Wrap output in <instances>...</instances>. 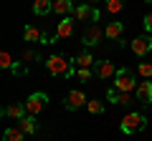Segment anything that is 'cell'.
<instances>
[{"mask_svg": "<svg viewBox=\"0 0 152 141\" xmlns=\"http://www.w3.org/2000/svg\"><path fill=\"white\" fill-rule=\"evenodd\" d=\"M46 68H48L51 76H64V78H71L76 73L74 70V60H69L66 55L61 53H53L48 60H46Z\"/></svg>", "mask_w": 152, "mask_h": 141, "instance_id": "1", "label": "cell"}, {"mask_svg": "<svg viewBox=\"0 0 152 141\" xmlns=\"http://www.w3.org/2000/svg\"><path fill=\"white\" fill-rule=\"evenodd\" d=\"M23 106H26V114L36 119V116L41 114L46 106H48V96H46L43 91H36V93H31V96L26 98V103H23Z\"/></svg>", "mask_w": 152, "mask_h": 141, "instance_id": "2", "label": "cell"}, {"mask_svg": "<svg viewBox=\"0 0 152 141\" xmlns=\"http://www.w3.org/2000/svg\"><path fill=\"white\" fill-rule=\"evenodd\" d=\"M137 86H140V83L134 81V73H132L129 68H119L117 70V76H114V88H117V91L129 93V91H134Z\"/></svg>", "mask_w": 152, "mask_h": 141, "instance_id": "3", "label": "cell"}, {"mask_svg": "<svg viewBox=\"0 0 152 141\" xmlns=\"http://www.w3.org/2000/svg\"><path fill=\"white\" fill-rule=\"evenodd\" d=\"M122 131L124 134H137V131H145L147 126V116L145 114H137V111H132V114H127L124 119H122Z\"/></svg>", "mask_w": 152, "mask_h": 141, "instance_id": "4", "label": "cell"}, {"mask_svg": "<svg viewBox=\"0 0 152 141\" xmlns=\"http://www.w3.org/2000/svg\"><path fill=\"white\" fill-rule=\"evenodd\" d=\"M129 48H132V53H134V55H147L152 50V35H150V33L137 35V38L129 43Z\"/></svg>", "mask_w": 152, "mask_h": 141, "instance_id": "5", "label": "cell"}, {"mask_svg": "<svg viewBox=\"0 0 152 141\" xmlns=\"http://www.w3.org/2000/svg\"><path fill=\"white\" fill-rule=\"evenodd\" d=\"M84 103H89V101H86V96H84L81 91H71L69 96H66V101H64V109L66 111H76V109H81Z\"/></svg>", "mask_w": 152, "mask_h": 141, "instance_id": "6", "label": "cell"}, {"mask_svg": "<svg viewBox=\"0 0 152 141\" xmlns=\"http://www.w3.org/2000/svg\"><path fill=\"white\" fill-rule=\"evenodd\" d=\"M102 35H104L102 28H99L96 23H91V25L84 30V35H81V38H84V45H96L99 40H102Z\"/></svg>", "mask_w": 152, "mask_h": 141, "instance_id": "7", "label": "cell"}, {"mask_svg": "<svg viewBox=\"0 0 152 141\" xmlns=\"http://www.w3.org/2000/svg\"><path fill=\"white\" fill-rule=\"evenodd\" d=\"M76 20H99V10L91 8L89 3H84L76 8Z\"/></svg>", "mask_w": 152, "mask_h": 141, "instance_id": "8", "label": "cell"}, {"mask_svg": "<svg viewBox=\"0 0 152 141\" xmlns=\"http://www.w3.org/2000/svg\"><path fill=\"white\" fill-rule=\"evenodd\" d=\"M94 76H96V78H112V76H117L114 63H109V60H99V63L94 65Z\"/></svg>", "mask_w": 152, "mask_h": 141, "instance_id": "9", "label": "cell"}, {"mask_svg": "<svg viewBox=\"0 0 152 141\" xmlns=\"http://www.w3.org/2000/svg\"><path fill=\"white\" fill-rule=\"evenodd\" d=\"M71 35H74V18L66 15L64 20L56 25V38H71Z\"/></svg>", "mask_w": 152, "mask_h": 141, "instance_id": "10", "label": "cell"}, {"mask_svg": "<svg viewBox=\"0 0 152 141\" xmlns=\"http://www.w3.org/2000/svg\"><path fill=\"white\" fill-rule=\"evenodd\" d=\"M137 101L152 103V81H140V86H137Z\"/></svg>", "mask_w": 152, "mask_h": 141, "instance_id": "11", "label": "cell"}, {"mask_svg": "<svg viewBox=\"0 0 152 141\" xmlns=\"http://www.w3.org/2000/svg\"><path fill=\"white\" fill-rule=\"evenodd\" d=\"M107 98L114 103V106H117V103H119V106H127V103L132 101L129 93H122V91H117V88H109V91H107Z\"/></svg>", "mask_w": 152, "mask_h": 141, "instance_id": "12", "label": "cell"}, {"mask_svg": "<svg viewBox=\"0 0 152 141\" xmlns=\"http://www.w3.org/2000/svg\"><path fill=\"white\" fill-rule=\"evenodd\" d=\"M3 114L10 116V119H15V121H20V119H26V116H28L23 103H13V106H5V109H3Z\"/></svg>", "mask_w": 152, "mask_h": 141, "instance_id": "13", "label": "cell"}, {"mask_svg": "<svg viewBox=\"0 0 152 141\" xmlns=\"http://www.w3.org/2000/svg\"><path fill=\"white\" fill-rule=\"evenodd\" d=\"M104 33H107V38L119 40V38H122V33H124V25H122L119 20H112V23L107 25V30H104Z\"/></svg>", "mask_w": 152, "mask_h": 141, "instance_id": "14", "label": "cell"}, {"mask_svg": "<svg viewBox=\"0 0 152 141\" xmlns=\"http://www.w3.org/2000/svg\"><path fill=\"white\" fill-rule=\"evenodd\" d=\"M53 10V0H36L33 3V13L36 15H48Z\"/></svg>", "mask_w": 152, "mask_h": 141, "instance_id": "15", "label": "cell"}, {"mask_svg": "<svg viewBox=\"0 0 152 141\" xmlns=\"http://www.w3.org/2000/svg\"><path fill=\"white\" fill-rule=\"evenodd\" d=\"M18 129H20L26 136L36 134V129H38V126H36V119H33V116H26V119H20V121H18Z\"/></svg>", "mask_w": 152, "mask_h": 141, "instance_id": "16", "label": "cell"}, {"mask_svg": "<svg viewBox=\"0 0 152 141\" xmlns=\"http://www.w3.org/2000/svg\"><path fill=\"white\" fill-rule=\"evenodd\" d=\"M74 63H76V68H91V65H96V63H94V55H91V53H86V50L76 55Z\"/></svg>", "mask_w": 152, "mask_h": 141, "instance_id": "17", "label": "cell"}, {"mask_svg": "<svg viewBox=\"0 0 152 141\" xmlns=\"http://www.w3.org/2000/svg\"><path fill=\"white\" fill-rule=\"evenodd\" d=\"M53 10L58 13V15H69V13L74 10V3H71V0H53Z\"/></svg>", "mask_w": 152, "mask_h": 141, "instance_id": "18", "label": "cell"}, {"mask_svg": "<svg viewBox=\"0 0 152 141\" xmlns=\"http://www.w3.org/2000/svg\"><path fill=\"white\" fill-rule=\"evenodd\" d=\"M26 139V134H23L20 129H5V134H3V141H23Z\"/></svg>", "mask_w": 152, "mask_h": 141, "instance_id": "19", "label": "cell"}, {"mask_svg": "<svg viewBox=\"0 0 152 141\" xmlns=\"http://www.w3.org/2000/svg\"><path fill=\"white\" fill-rule=\"evenodd\" d=\"M23 38H26V40H31V43H36V40H41V38H43V33L38 30V28H33V25H26V30H23Z\"/></svg>", "mask_w": 152, "mask_h": 141, "instance_id": "20", "label": "cell"}, {"mask_svg": "<svg viewBox=\"0 0 152 141\" xmlns=\"http://www.w3.org/2000/svg\"><path fill=\"white\" fill-rule=\"evenodd\" d=\"M76 78L84 81V83H89V81L94 78V70H91V68H76Z\"/></svg>", "mask_w": 152, "mask_h": 141, "instance_id": "21", "label": "cell"}, {"mask_svg": "<svg viewBox=\"0 0 152 141\" xmlns=\"http://www.w3.org/2000/svg\"><path fill=\"white\" fill-rule=\"evenodd\" d=\"M86 109H89V114L96 116V114H104V103H102V101H89Z\"/></svg>", "mask_w": 152, "mask_h": 141, "instance_id": "22", "label": "cell"}, {"mask_svg": "<svg viewBox=\"0 0 152 141\" xmlns=\"http://www.w3.org/2000/svg\"><path fill=\"white\" fill-rule=\"evenodd\" d=\"M124 8V0H107V10L109 13H119Z\"/></svg>", "mask_w": 152, "mask_h": 141, "instance_id": "23", "label": "cell"}, {"mask_svg": "<svg viewBox=\"0 0 152 141\" xmlns=\"http://www.w3.org/2000/svg\"><path fill=\"white\" fill-rule=\"evenodd\" d=\"M0 65H3V68H8V70L15 65V63H13V58H10V53H0Z\"/></svg>", "mask_w": 152, "mask_h": 141, "instance_id": "24", "label": "cell"}, {"mask_svg": "<svg viewBox=\"0 0 152 141\" xmlns=\"http://www.w3.org/2000/svg\"><path fill=\"white\" fill-rule=\"evenodd\" d=\"M140 76H145V78H152V63H140Z\"/></svg>", "mask_w": 152, "mask_h": 141, "instance_id": "25", "label": "cell"}, {"mask_svg": "<svg viewBox=\"0 0 152 141\" xmlns=\"http://www.w3.org/2000/svg\"><path fill=\"white\" fill-rule=\"evenodd\" d=\"M10 70H13V76H26V73H28V68H26V65H20V63H15Z\"/></svg>", "mask_w": 152, "mask_h": 141, "instance_id": "26", "label": "cell"}, {"mask_svg": "<svg viewBox=\"0 0 152 141\" xmlns=\"http://www.w3.org/2000/svg\"><path fill=\"white\" fill-rule=\"evenodd\" d=\"M145 28H147V33H152V13L145 15Z\"/></svg>", "mask_w": 152, "mask_h": 141, "instance_id": "27", "label": "cell"}, {"mask_svg": "<svg viewBox=\"0 0 152 141\" xmlns=\"http://www.w3.org/2000/svg\"><path fill=\"white\" fill-rule=\"evenodd\" d=\"M23 58H26V60H28V63H31V60H33V58H36V60H38V55H33V53H31V50H28V53H26V55H23Z\"/></svg>", "mask_w": 152, "mask_h": 141, "instance_id": "28", "label": "cell"}, {"mask_svg": "<svg viewBox=\"0 0 152 141\" xmlns=\"http://www.w3.org/2000/svg\"><path fill=\"white\" fill-rule=\"evenodd\" d=\"M145 3H152V0H145Z\"/></svg>", "mask_w": 152, "mask_h": 141, "instance_id": "29", "label": "cell"}, {"mask_svg": "<svg viewBox=\"0 0 152 141\" xmlns=\"http://www.w3.org/2000/svg\"><path fill=\"white\" fill-rule=\"evenodd\" d=\"M94 3H99V0H94Z\"/></svg>", "mask_w": 152, "mask_h": 141, "instance_id": "30", "label": "cell"}]
</instances>
